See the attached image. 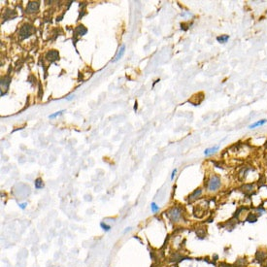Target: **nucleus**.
<instances>
[{
  "label": "nucleus",
  "instance_id": "f257e3e1",
  "mask_svg": "<svg viewBox=\"0 0 267 267\" xmlns=\"http://www.w3.org/2000/svg\"><path fill=\"white\" fill-rule=\"evenodd\" d=\"M221 185V178L217 175H214L210 178V180L208 181V185H207V188L209 192H216L218 190L219 187Z\"/></svg>",
  "mask_w": 267,
  "mask_h": 267
},
{
  "label": "nucleus",
  "instance_id": "f03ea898",
  "mask_svg": "<svg viewBox=\"0 0 267 267\" xmlns=\"http://www.w3.org/2000/svg\"><path fill=\"white\" fill-rule=\"evenodd\" d=\"M182 208L181 207H173L167 212V216L173 222H178L182 218Z\"/></svg>",
  "mask_w": 267,
  "mask_h": 267
},
{
  "label": "nucleus",
  "instance_id": "7ed1b4c3",
  "mask_svg": "<svg viewBox=\"0 0 267 267\" xmlns=\"http://www.w3.org/2000/svg\"><path fill=\"white\" fill-rule=\"evenodd\" d=\"M33 31H34V28H33L32 25L24 24L22 28H20V39H22V40H23V39L28 38L31 35V34L33 33Z\"/></svg>",
  "mask_w": 267,
  "mask_h": 267
},
{
  "label": "nucleus",
  "instance_id": "20e7f679",
  "mask_svg": "<svg viewBox=\"0 0 267 267\" xmlns=\"http://www.w3.org/2000/svg\"><path fill=\"white\" fill-rule=\"evenodd\" d=\"M255 260L257 263L260 264H263L267 261V251L266 250H262V249H260L255 252Z\"/></svg>",
  "mask_w": 267,
  "mask_h": 267
},
{
  "label": "nucleus",
  "instance_id": "39448f33",
  "mask_svg": "<svg viewBox=\"0 0 267 267\" xmlns=\"http://www.w3.org/2000/svg\"><path fill=\"white\" fill-rule=\"evenodd\" d=\"M253 188H255V184H245L240 188V190L244 192V194L250 196L253 194Z\"/></svg>",
  "mask_w": 267,
  "mask_h": 267
},
{
  "label": "nucleus",
  "instance_id": "423d86ee",
  "mask_svg": "<svg viewBox=\"0 0 267 267\" xmlns=\"http://www.w3.org/2000/svg\"><path fill=\"white\" fill-rule=\"evenodd\" d=\"M58 56H59V54H58V52L56 51V50L49 51L46 54L47 59L50 60L51 62H54V61H56V59H58Z\"/></svg>",
  "mask_w": 267,
  "mask_h": 267
},
{
  "label": "nucleus",
  "instance_id": "0eeeda50",
  "mask_svg": "<svg viewBox=\"0 0 267 267\" xmlns=\"http://www.w3.org/2000/svg\"><path fill=\"white\" fill-rule=\"evenodd\" d=\"M39 7H40V3H39L38 1H31L28 3L26 10H27L28 13H32V12L37 11V10L39 9Z\"/></svg>",
  "mask_w": 267,
  "mask_h": 267
},
{
  "label": "nucleus",
  "instance_id": "6e6552de",
  "mask_svg": "<svg viewBox=\"0 0 267 267\" xmlns=\"http://www.w3.org/2000/svg\"><path fill=\"white\" fill-rule=\"evenodd\" d=\"M124 52H125V46L124 45H122V47L119 49V51H118V53H117V54H116V56H115V58L112 60L113 62H116V61H118L120 58H122V56H124Z\"/></svg>",
  "mask_w": 267,
  "mask_h": 267
},
{
  "label": "nucleus",
  "instance_id": "1a4fd4ad",
  "mask_svg": "<svg viewBox=\"0 0 267 267\" xmlns=\"http://www.w3.org/2000/svg\"><path fill=\"white\" fill-rule=\"evenodd\" d=\"M10 83H11V78L9 77V76H6V77L2 78L1 79V88L2 90H8V87H9Z\"/></svg>",
  "mask_w": 267,
  "mask_h": 267
},
{
  "label": "nucleus",
  "instance_id": "9d476101",
  "mask_svg": "<svg viewBox=\"0 0 267 267\" xmlns=\"http://www.w3.org/2000/svg\"><path fill=\"white\" fill-rule=\"evenodd\" d=\"M257 219H258V216L256 214L249 213L247 218H246V221L250 222V224H255V222H256V221H257Z\"/></svg>",
  "mask_w": 267,
  "mask_h": 267
},
{
  "label": "nucleus",
  "instance_id": "9b49d317",
  "mask_svg": "<svg viewBox=\"0 0 267 267\" xmlns=\"http://www.w3.org/2000/svg\"><path fill=\"white\" fill-rule=\"evenodd\" d=\"M201 193H202V190H201V188H197V190H195L192 194L188 196V199H190V201L197 199V198L201 195Z\"/></svg>",
  "mask_w": 267,
  "mask_h": 267
},
{
  "label": "nucleus",
  "instance_id": "f8f14e48",
  "mask_svg": "<svg viewBox=\"0 0 267 267\" xmlns=\"http://www.w3.org/2000/svg\"><path fill=\"white\" fill-rule=\"evenodd\" d=\"M87 31L88 29L86 27H84V25H79V26H77V28L75 29V35L83 36L87 33Z\"/></svg>",
  "mask_w": 267,
  "mask_h": 267
},
{
  "label": "nucleus",
  "instance_id": "ddd939ff",
  "mask_svg": "<svg viewBox=\"0 0 267 267\" xmlns=\"http://www.w3.org/2000/svg\"><path fill=\"white\" fill-rule=\"evenodd\" d=\"M219 149V146H214V147H212V148H208L204 151V154H205V156H211V154L216 153Z\"/></svg>",
  "mask_w": 267,
  "mask_h": 267
},
{
  "label": "nucleus",
  "instance_id": "4468645a",
  "mask_svg": "<svg viewBox=\"0 0 267 267\" xmlns=\"http://www.w3.org/2000/svg\"><path fill=\"white\" fill-rule=\"evenodd\" d=\"M266 122H267V120H257V122H255V124H251L249 127H250L251 129H253V128H255V127H257V126H260V125L265 124Z\"/></svg>",
  "mask_w": 267,
  "mask_h": 267
},
{
  "label": "nucleus",
  "instance_id": "2eb2a0df",
  "mask_svg": "<svg viewBox=\"0 0 267 267\" xmlns=\"http://www.w3.org/2000/svg\"><path fill=\"white\" fill-rule=\"evenodd\" d=\"M248 264V260L246 257H239L238 260H236V262L234 263V266H238V265H247Z\"/></svg>",
  "mask_w": 267,
  "mask_h": 267
},
{
  "label": "nucleus",
  "instance_id": "dca6fc26",
  "mask_svg": "<svg viewBox=\"0 0 267 267\" xmlns=\"http://www.w3.org/2000/svg\"><path fill=\"white\" fill-rule=\"evenodd\" d=\"M228 39H229L228 35H221V36H218V37H217V41H218L219 43L224 44V43H226V42L228 41Z\"/></svg>",
  "mask_w": 267,
  "mask_h": 267
},
{
  "label": "nucleus",
  "instance_id": "f3484780",
  "mask_svg": "<svg viewBox=\"0 0 267 267\" xmlns=\"http://www.w3.org/2000/svg\"><path fill=\"white\" fill-rule=\"evenodd\" d=\"M34 184H35V188H37V190L44 188V183H43V181H42V179H40V178L36 179L35 182H34Z\"/></svg>",
  "mask_w": 267,
  "mask_h": 267
},
{
  "label": "nucleus",
  "instance_id": "a211bd4d",
  "mask_svg": "<svg viewBox=\"0 0 267 267\" xmlns=\"http://www.w3.org/2000/svg\"><path fill=\"white\" fill-rule=\"evenodd\" d=\"M151 209H152V212H154V213H156V212L159 210V207H158V205L156 203L153 202V203L151 204Z\"/></svg>",
  "mask_w": 267,
  "mask_h": 267
},
{
  "label": "nucleus",
  "instance_id": "6ab92c4d",
  "mask_svg": "<svg viewBox=\"0 0 267 267\" xmlns=\"http://www.w3.org/2000/svg\"><path fill=\"white\" fill-rule=\"evenodd\" d=\"M100 226H101V228L104 230V231H109V230L111 229V226H108V224H106L105 222H103V221H102L101 224H100Z\"/></svg>",
  "mask_w": 267,
  "mask_h": 267
},
{
  "label": "nucleus",
  "instance_id": "aec40b11",
  "mask_svg": "<svg viewBox=\"0 0 267 267\" xmlns=\"http://www.w3.org/2000/svg\"><path fill=\"white\" fill-rule=\"evenodd\" d=\"M63 112H64V110H61V111H58V112H56V113H54V114L50 115L49 118H50V119H54V118L58 117V116H60V115H62V114H63Z\"/></svg>",
  "mask_w": 267,
  "mask_h": 267
},
{
  "label": "nucleus",
  "instance_id": "412c9836",
  "mask_svg": "<svg viewBox=\"0 0 267 267\" xmlns=\"http://www.w3.org/2000/svg\"><path fill=\"white\" fill-rule=\"evenodd\" d=\"M255 211H256V213H257V216H261L264 212H265V209L264 208H262L260 206V207H257V208H255Z\"/></svg>",
  "mask_w": 267,
  "mask_h": 267
},
{
  "label": "nucleus",
  "instance_id": "4be33fe9",
  "mask_svg": "<svg viewBox=\"0 0 267 267\" xmlns=\"http://www.w3.org/2000/svg\"><path fill=\"white\" fill-rule=\"evenodd\" d=\"M260 178H261V179L258 180V187H260V188L261 187V185H263L264 184H265V177L261 175Z\"/></svg>",
  "mask_w": 267,
  "mask_h": 267
},
{
  "label": "nucleus",
  "instance_id": "5701e85b",
  "mask_svg": "<svg viewBox=\"0 0 267 267\" xmlns=\"http://www.w3.org/2000/svg\"><path fill=\"white\" fill-rule=\"evenodd\" d=\"M176 173H177V169L175 168L173 171H172V174H171V180L173 181L174 180V178H175V176H176Z\"/></svg>",
  "mask_w": 267,
  "mask_h": 267
},
{
  "label": "nucleus",
  "instance_id": "b1692460",
  "mask_svg": "<svg viewBox=\"0 0 267 267\" xmlns=\"http://www.w3.org/2000/svg\"><path fill=\"white\" fill-rule=\"evenodd\" d=\"M19 206H20V209H25V207H26V203H22V204H19Z\"/></svg>",
  "mask_w": 267,
  "mask_h": 267
},
{
  "label": "nucleus",
  "instance_id": "393cba45",
  "mask_svg": "<svg viewBox=\"0 0 267 267\" xmlns=\"http://www.w3.org/2000/svg\"><path fill=\"white\" fill-rule=\"evenodd\" d=\"M134 110L136 111L137 110V102H135V105H134Z\"/></svg>",
  "mask_w": 267,
  "mask_h": 267
},
{
  "label": "nucleus",
  "instance_id": "a878e982",
  "mask_svg": "<svg viewBox=\"0 0 267 267\" xmlns=\"http://www.w3.org/2000/svg\"><path fill=\"white\" fill-rule=\"evenodd\" d=\"M234 267H247V265H238V266H234Z\"/></svg>",
  "mask_w": 267,
  "mask_h": 267
},
{
  "label": "nucleus",
  "instance_id": "bb28decb",
  "mask_svg": "<svg viewBox=\"0 0 267 267\" xmlns=\"http://www.w3.org/2000/svg\"><path fill=\"white\" fill-rule=\"evenodd\" d=\"M265 147L267 148V141H266V143H265Z\"/></svg>",
  "mask_w": 267,
  "mask_h": 267
},
{
  "label": "nucleus",
  "instance_id": "cd10ccee",
  "mask_svg": "<svg viewBox=\"0 0 267 267\" xmlns=\"http://www.w3.org/2000/svg\"><path fill=\"white\" fill-rule=\"evenodd\" d=\"M262 267H267V265H264V266H262Z\"/></svg>",
  "mask_w": 267,
  "mask_h": 267
}]
</instances>
